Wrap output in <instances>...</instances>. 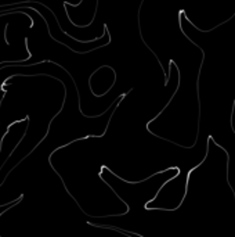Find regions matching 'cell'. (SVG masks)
Masks as SVG:
<instances>
[{"label": "cell", "instance_id": "1", "mask_svg": "<svg viewBox=\"0 0 235 237\" xmlns=\"http://www.w3.org/2000/svg\"><path fill=\"white\" fill-rule=\"evenodd\" d=\"M234 15H235V11H234ZM234 15H232V17H230V18L228 19H226V21H224V22H223V24H226V22H228V21H230V19H232L234 18ZM184 17H185V19H187V21H188V22H190L191 25H192V27L195 28V29H198V31H200V32H210V31H212V29H216V28H218L220 27V25H216V27L214 28H212V29H210V31H209V29H200V28H198L196 27V25H195V24H194V22H191L190 21V18H188V17H187V15H185V13H184ZM223 24H221V25H223Z\"/></svg>", "mask_w": 235, "mask_h": 237}]
</instances>
